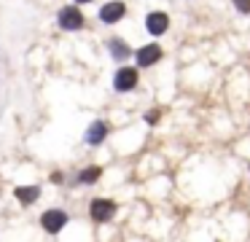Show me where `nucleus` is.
Returning a JSON list of instances; mask_svg holds the SVG:
<instances>
[{
    "mask_svg": "<svg viewBox=\"0 0 250 242\" xmlns=\"http://www.w3.org/2000/svg\"><path fill=\"white\" fill-rule=\"evenodd\" d=\"M83 14L81 8H76V5H65V8H60V14H57V24H60V30H67V32H76L83 27Z\"/></svg>",
    "mask_w": 250,
    "mask_h": 242,
    "instance_id": "f257e3e1",
    "label": "nucleus"
},
{
    "mask_svg": "<svg viewBox=\"0 0 250 242\" xmlns=\"http://www.w3.org/2000/svg\"><path fill=\"white\" fill-rule=\"evenodd\" d=\"M67 220H70V215H67L65 210H46V213L41 215V226H43L49 234H57V231H62Z\"/></svg>",
    "mask_w": 250,
    "mask_h": 242,
    "instance_id": "f03ea898",
    "label": "nucleus"
},
{
    "mask_svg": "<svg viewBox=\"0 0 250 242\" xmlns=\"http://www.w3.org/2000/svg\"><path fill=\"white\" fill-rule=\"evenodd\" d=\"M137 86V67H119L113 75V89L116 91H132Z\"/></svg>",
    "mask_w": 250,
    "mask_h": 242,
    "instance_id": "7ed1b4c3",
    "label": "nucleus"
},
{
    "mask_svg": "<svg viewBox=\"0 0 250 242\" xmlns=\"http://www.w3.org/2000/svg\"><path fill=\"white\" fill-rule=\"evenodd\" d=\"M89 213H92V220L105 223V220H110L116 215V202H110V199H94Z\"/></svg>",
    "mask_w": 250,
    "mask_h": 242,
    "instance_id": "20e7f679",
    "label": "nucleus"
},
{
    "mask_svg": "<svg viewBox=\"0 0 250 242\" xmlns=\"http://www.w3.org/2000/svg\"><path fill=\"white\" fill-rule=\"evenodd\" d=\"M146 30L151 32V35H164V32L169 30V16L164 14V11H151V14L146 16Z\"/></svg>",
    "mask_w": 250,
    "mask_h": 242,
    "instance_id": "39448f33",
    "label": "nucleus"
},
{
    "mask_svg": "<svg viewBox=\"0 0 250 242\" xmlns=\"http://www.w3.org/2000/svg\"><path fill=\"white\" fill-rule=\"evenodd\" d=\"M124 14H126V5L121 3V0H113V3H105L103 8H100V22H103V24H116Z\"/></svg>",
    "mask_w": 250,
    "mask_h": 242,
    "instance_id": "423d86ee",
    "label": "nucleus"
},
{
    "mask_svg": "<svg viewBox=\"0 0 250 242\" xmlns=\"http://www.w3.org/2000/svg\"><path fill=\"white\" fill-rule=\"evenodd\" d=\"M135 57H137V67H151V65H156L159 59H162V46H159V43H148V46H143Z\"/></svg>",
    "mask_w": 250,
    "mask_h": 242,
    "instance_id": "0eeeda50",
    "label": "nucleus"
},
{
    "mask_svg": "<svg viewBox=\"0 0 250 242\" xmlns=\"http://www.w3.org/2000/svg\"><path fill=\"white\" fill-rule=\"evenodd\" d=\"M108 132H110L108 124H105L103 118H97V121L89 124V129H86V134H83V140H86L89 145H100L105 137H108Z\"/></svg>",
    "mask_w": 250,
    "mask_h": 242,
    "instance_id": "6e6552de",
    "label": "nucleus"
},
{
    "mask_svg": "<svg viewBox=\"0 0 250 242\" xmlns=\"http://www.w3.org/2000/svg\"><path fill=\"white\" fill-rule=\"evenodd\" d=\"M108 51H110V57L113 59H126V57H132V48H129V43L126 41H121V38H110L108 41Z\"/></svg>",
    "mask_w": 250,
    "mask_h": 242,
    "instance_id": "1a4fd4ad",
    "label": "nucleus"
},
{
    "mask_svg": "<svg viewBox=\"0 0 250 242\" xmlns=\"http://www.w3.org/2000/svg\"><path fill=\"white\" fill-rule=\"evenodd\" d=\"M14 197L22 204H33V202H38V197H41V186H19L17 191H14Z\"/></svg>",
    "mask_w": 250,
    "mask_h": 242,
    "instance_id": "9d476101",
    "label": "nucleus"
},
{
    "mask_svg": "<svg viewBox=\"0 0 250 242\" xmlns=\"http://www.w3.org/2000/svg\"><path fill=\"white\" fill-rule=\"evenodd\" d=\"M100 175H103V170H100V167H86V170L78 172V183H83V186H92V183L100 180Z\"/></svg>",
    "mask_w": 250,
    "mask_h": 242,
    "instance_id": "9b49d317",
    "label": "nucleus"
},
{
    "mask_svg": "<svg viewBox=\"0 0 250 242\" xmlns=\"http://www.w3.org/2000/svg\"><path fill=\"white\" fill-rule=\"evenodd\" d=\"M234 8L239 14H250V0H234Z\"/></svg>",
    "mask_w": 250,
    "mask_h": 242,
    "instance_id": "f8f14e48",
    "label": "nucleus"
},
{
    "mask_svg": "<svg viewBox=\"0 0 250 242\" xmlns=\"http://www.w3.org/2000/svg\"><path fill=\"white\" fill-rule=\"evenodd\" d=\"M146 121H148V124H156V121H159V110H148V113H146Z\"/></svg>",
    "mask_w": 250,
    "mask_h": 242,
    "instance_id": "ddd939ff",
    "label": "nucleus"
},
{
    "mask_svg": "<svg viewBox=\"0 0 250 242\" xmlns=\"http://www.w3.org/2000/svg\"><path fill=\"white\" fill-rule=\"evenodd\" d=\"M76 3H78V5H81V3H92V0H76Z\"/></svg>",
    "mask_w": 250,
    "mask_h": 242,
    "instance_id": "4468645a",
    "label": "nucleus"
}]
</instances>
